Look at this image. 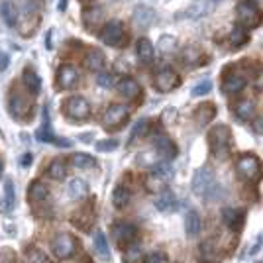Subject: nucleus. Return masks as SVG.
<instances>
[{
    "instance_id": "f257e3e1",
    "label": "nucleus",
    "mask_w": 263,
    "mask_h": 263,
    "mask_svg": "<svg viewBox=\"0 0 263 263\" xmlns=\"http://www.w3.org/2000/svg\"><path fill=\"white\" fill-rule=\"evenodd\" d=\"M193 193L200 198H212L218 193V183H216V175L210 167H200L195 177H193V183H191Z\"/></svg>"
},
{
    "instance_id": "f03ea898",
    "label": "nucleus",
    "mask_w": 263,
    "mask_h": 263,
    "mask_svg": "<svg viewBox=\"0 0 263 263\" xmlns=\"http://www.w3.org/2000/svg\"><path fill=\"white\" fill-rule=\"evenodd\" d=\"M209 145L214 157L224 159L230 149V128L226 124H218L209 132Z\"/></svg>"
},
{
    "instance_id": "7ed1b4c3",
    "label": "nucleus",
    "mask_w": 263,
    "mask_h": 263,
    "mask_svg": "<svg viewBox=\"0 0 263 263\" xmlns=\"http://www.w3.org/2000/svg\"><path fill=\"white\" fill-rule=\"evenodd\" d=\"M236 171L248 183H257L261 179V163H259V159L255 155H241L240 159L236 161Z\"/></svg>"
},
{
    "instance_id": "20e7f679",
    "label": "nucleus",
    "mask_w": 263,
    "mask_h": 263,
    "mask_svg": "<svg viewBox=\"0 0 263 263\" xmlns=\"http://www.w3.org/2000/svg\"><path fill=\"white\" fill-rule=\"evenodd\" d=\"M63 110H65V114L71 120L77 122L87 120L88 116H90V104L83 97H69L65 100V104H63Z\"/></svg>"
},
{
    "instance_id": "39448f33",
    "label": "nucleus",
    "mask_w": 263,
    "mask_h": 263,
    "mask_svg": "<svg viewBox=\"0 0 263 263\" xmlns=\"http://www.w3.org/2000/svg\"><path fill=\"white\" fill-rule=\"evenodd\" d=\"M51 252L59 259H69L77 252V240L71 234H57L51 241Z\"/></svg>"
},
{
    "instance_id": "423d86ee",
    "label": "nucleus",
    "mask_w": 263,
    "mask_h": 263,
    "mask_svg": "<svg viewBox=\"0 0 263 263\" xmlns=\"http://www.w3.org/2000/svg\"><path fill=\"white\" fill-rule=\"evenodd\" d=\"M128 116H130V112L124 104H110L108 108L104 110L100 122L106 130H114V128H120L122 124L128 120Z\"/></svg>"
},
{
    "instance_id": "0eeeda50",
    "label": "nucleus",
    "mask_w": 263,
    "mask_h": 263,
    "mask_svg": "<svg viewBox=\"0 0 263 263\" xmlns=\"http://www.w3.org/2000/svg\"><path fill=\"white\" fill-rule=\"evenodd\" d=\"M214 8H216V0H193L179 16L186 20H200V18L210 16Z\"/></svg>"
},
{
    "instance_id": "6e6552de",
    "label": "nucleus",
    "mask_w": 263,
    "mask_h": 263,
    "mask_svg": "<svg viewBox=\"0 0 263 263\" xmlns=\"http://www.w3.org/2000/svg\"><path fill=\"white\" fill-rule=\"evenodd\" d=\"M124 37H126L124 26H122V22H118V20H112V22H108L100 30V40H102V44L110 45V47H120V45L124 44Z\"/></svg>"
},
{
    "instance_id": "1a4fd4ad",
    "label": "nucleus",
    "mask_w": 263,
    "mask_h": 263,
    "mask_svg": "<svg viewBox=\"0 0 263 263\" xmlns=\"http://www.w3.org/2000/svg\"><path fill=\"white\" fill-rule=\"evenodd\" d=\"M238 20H240V26H243L246 30L255 28L261 24V12L257 6H253L252 2H240L238 4Z\"/></svg>"
},
{
    "instance_id": "9d476101",
    "label": "nucleus",
    "mask_w": 263,
    "mask_h": 263,
    "mask_svg": "<svg viewBox=\"0 0 263 263\" xmlns=\"http://www.w3.org/2000/svg\"><path fill=\"white\" fill-rule=\"evenodd\" d=\"M179 83H181V79L173 69H161L154 79V87L159 92H171L173 88L179 87Z\"/></svg>"
},
{
    "instance_id": "9b49d317",
    "label": "nucleus",
    "mask_w": 263,
    "mask_h": 263,
    "mask_svg": "<svg viewBox=\"0 0 263 263\" xmlns=\"http://www.w3.org/2000/svg\"><path fill=\"white\" fill-rule=\"evenodd\" d=\"M79 83V71L73 65L59 67L57 75H55V85L59 90H69Z\"/></svg>"
},
{
    "instance_id": "f8f14e48",
    "label": "nucleus",
    "mask_w": 263,
    "mask_h": 263,
    "mask_svg": "<svg viewBox=\"0 0 263 263\" xmlns=\"http://www.w3.org/2000/svg\"><path fill=\"white\" fill-rule=\"evenodd\" d=\"M155 152L159 154V157H163L165 161H171L177 157V145L173 143V140L165 134H157L154 140Z\"/></svg>"
},
{
    "instance_id": "ddd939ff",
    "label": "nucleus",
    "mask_w": 263,
    "mask_h": 263,
    "mask_svg": "<svg viewBox=\"0 0 263 263\" xmlns=\"http://www.w3.org/2000/svg\"><path fill=\"white\" fill-rule=\"evenodd\" d=\"M8 106H10V112L12 116H16V118H24L30 110H32V100L28 95H22V92H14L10 97V102H8Z\"/></svg>"
},
{
    "instance_id": "4468645a",
    "label": "nucleus",
    "mask_w": 263,
    "mask_h": 263,
    "mask_svg": "<svg viewBox=\"0 0 263 263\" xmlns=\"http://www.w3.org/2000/svg\"><path fill=\"white\" fill-rule=\"evenodd\" d=\"M112 236L122 246L124 243H132V241L136 240V236H138V228L134 224H130V222H118L112 228Z\"/></svg>"
},
{
    "instance_id": "2eb2a0df",
    "label": "nucleus",
    "mask_w": 263,
    "mask_h": 263,
    "mask_svg": "<svg viewBox=\"0 0 263 263\" xmlns=\"http://www.w3.org/2000/svg\"><path fill=\"white\" fill-rule=\"evenodd\" d=\"M104 20V8L102 6H88L83 10V24L87 30H97Z\"/></svg>"
},
{
    "instance_id": "dca6fc26",
    "label": "nucleus",
    "mask_w": 263,
    "mask_h": 263,
    "mask_svg": "<svg viewBox=\"0 0 263 263\" xmlns=\"http://www.w3.org/2000/svg\"><path fill=\"white\" fill-rule=\"evenodd\" d=\"M116 90L120 92L122 97H126V99H138L140 95H142V87H140V83L138 81H134L130 77H124L118 81V85H116Z\"/></svg>"
},
{
    "instance_id": "f3484780",
    "label": "nucleus",
    "mask_w": 263,
    "mask_h": 263,
    "mask_svg": "<svg viewBox=\"0 0 263 263\" xmlns=\"http://www.w3.org/2000/svg\"><path fill=\"white\" fill-rule=\"evenodd\" d=\"M155 22V10L149 6H136L134 8V24L138 28H149Z\"/></svg>"
},
{
    "instance_id": "a211bd4d",
    "label": "nucleus",
    "mask_w": 263,
    "mask_h": 263,
    "mask_svg": "<svg viewBox=\"0 0 263 263\" xmlns=\"http://www.w3.org/2000/svg\"><path fill=\"white\" fill-rule=\"evenodd\" d=\"M83 63H85V67H87L88 71L100 73L104 69V65H106V57H104V53L100 49H88L85 59H83Z\"/></svg>"
},
{
    "instance_id": "6ab92c4d",
    "label": "nucleus",
    "mask_w": 263,
    "mask_h": 263,
    "mask_svg": "<svg viewBox=\"0 0 263 263\" xmlns=\"http://www.w3.org/2000/svg\"><path fill=\"white\" fill-rule=\"evenodd\" d=\"M222 218H224V224L234 232L241 230V226H243V212L238 209H224Z\"/></svg>"
},
{
    "instance_id": "aec40b11",
    "label": "nucleus",
    "mask_w": 263,
    "mask_h": 263,
    "mask_svg": "<svg viewBox=\"0 0 263 263\" xmlns=\"http://www.w3.org/2000/svg\"><path fill=\"white\" fill-rule=\"evenodd\" d=\"M136 53L140 57V61L145 63V65H149L152 61H154V55H155V49L152 42L147 40V37H140L138 40V44H136Z\"/></svg>"
},
{
    "instance_id": "412c9836",
    "label": "nucleus",
    "mask_w": 263,
    "mask_h": 263,
    "mask_svg": "<svg viewBox=\"0 0 263 263\" xmlns=\"http://www.w3.org/2000/svg\"><path fill=\"white\" fill-rule=\"evenodd\" d=\"M234 114H236L238 120L250 122L253 118V114H255V104H253V100H250V99L240 100V102L234 106Z\"/></svg>"
},
{
    "instance_id": "4be33fe9",
    "label": "nucleus",
    "mask_w": 263,
    "mask_h": 263,
    "mask_svg": "<svg viewBox=\"0 0 263 263\" xmlns=\"http://www.w3.org/2000/svg\"><path fill=\"white\" fill-rule=\"evenodd\" d=\"M214 116H216V106L212 102H204L195 110V120L198 126H206L209 122H212Z\"/></svg>"
},
{
    "instance_id": "5701e85b",
    "label": "nucleus",
    "mask_w": 263,
    "mask_h": 263,
    "mask_svg": "<svg viewBox=\"0 0 263 263\" xmlns=\"http://www.w3.org/2000/svg\"><path fill=\"white\" fill-rule=\"evenodd\" d=\"M200 257L206 263L220 261V250L214 240H204L200 243Z\"/></svg>"
},
{
    "instance_id": "b1692460",
    "label": "nucleus",
    "mask_w": 263,
    "mask_h": 263,
    "mask_svg": "<svg viewBox=\"0 0 263 263\" xmlns=\"http://www.w3.org/2000/svg\"><path fill=\"white\" fill-rule=\"evenodd\" d=\"M246 87V77L243 75H228V77L224 79V83H222V90L226 92V95H236V92H240L241 88Z\"/></svg>"
},
{
    "instance_id": "393cba45",
    "label": "nucleus",
    "mask_w": 263,
    "mask_h": 263,
    "mask_svg": "<svg viewBox=\"0 0 263 263\" xmlns=\"http://www.w3.org/2000/svg\"><path fill=\"white\" fill-rule=\"evenodd\" d=\"M49 197V191L42 181H32L28 186V198L32 202H44L45 198Z\"/></svg>"
},
{
    "instance_id": "a878e982",
    "label": "nucleus",
    "mask_w": 263,
    "mask_h": 263,
    "mask_svg": "<svg viewBox=\"0 0 263 263\" xmlns=\"http://www.w3.org/2000/svg\"><path fill=\"white\" fill-rule=\"evenodd\" d=\"M175 206V195L165 189L161 193H157V198H155V209L161 210V212H169V210Z\"/></svg>"
},
{
    "instance_id": "bb28decb",
    "label": "nucleus",
    "mask_w": 263,
    "mask_h": 263,
    "mask_svg": "<svg viewBox=\"0 0 263 263\" xmlns=\"http://www.w3.org/2000/svg\"><path fill=\"white\" fill-rule=\"evenodd\" d=\"M167 181L169 179H165L163 175H159V173H149V175L145 177V189L147 191H152V193H161L167 189Z\"/></svg>"
},
{
    "instance_id": "cd10ccee",
    "label": "nucleus",
    "mask_w": 263,
    "mask_h": 263,
    "mask_svg": "<svg viewBox=\"0 0 263 263\" xmlns=\"http://www.w3.org/2000/svg\"><path fill=\"white\" fill-rule=\"evenodd\" d=\"M22 81H24V85H26V88H28L32 95H37V92L42 90V81L37 77V73H35L33 69H30V67L24 71Z\"/></svg>"
},
{
    "instance_id": "c85d7f7f",
    "label": "nucleus",
    "mask_w": 263,
    "mask_h": 263,
    "mask_svg": "<svg viewBox=\"0 0 263 263\" xmlns=\"http://www.w3.org/2000/svg\"><path fill=\"white\" fill-rule=\"evenodd\" d=\"M130 198H132L130 189H126V186H122V185L116 186L114 193H112V202H114L116 209H126V206L130 204Z\"/></svg>"
},
{
    "instance_id": "c756f323",
    "label": "nucleus",
    "mask_w": 263,
    "mask_h": 263,
    "mask_svg": "<svg viewBox=\"0 0 263 263\" xmlns=\"http://www.w3.org/2000/svg\"><path fill=\"white\" fill-rule=\"evenodd\" d=\"M202 228V220L197 210H191L185 218V230L189 236H198V232Z\"/></svg>"
},
{
    "instance_id": "7c9ffc66",
    "label": "nucleus",
    "mask_w": 263,
    "mask_h": 263,
    "mask_svg": "<svg viewBox=\"0 0 263 263\" xmlns=\"http://www.w3.org/2000/svg\"><path fill=\"white\" fill-rule=\"evenodd\" d=\"M0 16H2V20L6 22V26H16L18 22V14H16V6L12 4L10 0H4L2 4H0Z\"/></svg>"
},
{
    "instance_id": "2f4dec72",
    "label": "nucleus",
    "mask_w": 263,
    "mask_h": 263,
    "mask_svg": "<svg viewBox=\"0 0 263 263\" xmlns=\"http://www.w3.org/2000/svg\"><path fill=\"white\" fill-rule=\"evenodd\" d=\"M47 175L51 177L53 181H63L67 175V165L63 159H53L49 167H47Z\"/></svg>"
},
{
    "instance_id": "473e14b6",
    "label": "nucleus",
    "mask_w": 263,
    "mask_h": 263,
    "mask_svg": "<svg viewBox=\"0 0 263 263\" xmlns=\"http://www.w3.org/2000/svg\"><path fill=\"white\" fill-rule=\"evenodd\" d=\"M87 193H88V186L83 179H79L77 177V179H73V181L69 183V197L71 198L79 200V198L87 197Z\"/></svg>"
},
{
    "instance_id": "72a5a7b5",
    "label": "nucleus",
    "mask_w": 263,
    "mask_h": 263,
    "mask_svg": "<svg viewBox=\"0 0 263 263\" xmlns=\"http://www.w3.org/2000/svg\"><path fill=\"white\" fill-rule=\"evenodd\" d=\"M95 250L99 253L102 259H110V248H108V240L104 236V232H97L95 234Z\"/></svg>"
},
{
    "instance_id": "f704fd0d",
    "label": "nucleus",
    "mask_w": 263,
    "mask_h": 263,
    "mask_svg": "<svg viewBox=\"0 0 263 263\" xmlns=\"http://www.w3.org/2000/svg\"><path fill=\"white\" fill-rule=\"evenodd\" d=\"M248 40H250V33H248V30L243 26H236L230 32L232 47H241L243 44H248Z\"/></svg>"
},
{
    "instance_id": "c9c22d12",
    "label": "nucleus",
    "mask_w": 263,
    "mask_h": 263,
    "mask_svg": "<svg viewBox=\"0 0 263 263\" xmlns=\"http://www.w3.org/2000/svg\"><path fill=\"white\" fill-rule=\"evenodd\" d=\"M177 45H179V42H177V37H173V35H161V37H159V42H157L159 51H161V53H165V55L175 53Z\"/></svg>"
},
{
    "instance_id": "e433bc0d",
    "label": "nucleus",
    "mask_w": 263,
    "mask_h": 263,
    "mask_svg": "<svg viewBox=\"0 0 263 263\" xmlns=\"http://www.w3.org/2000/svg\"><path fill=\"white\" fill-rule=\"evenodd\" d=\"M143 261V250L138 243H130V248L124 253V263H142Z\"/></svg>"
},
{
    "instance_id": "4c0bfd02",
    "label": "nucleus",
    "mask_w": 263,
    "mask_h": 263,
    "mask_svg": "<svg viewBox=\"0 0 263 263\" xmlns=\"http://www.w3.org/2000/svg\"><path fill=\"white\" fill-rule=\"evenodd\" d=\"M157 152H143V154H140V157H138V165L140 167H147V169H154L157 163H161V159L157 157Z\"/></svg>"
},
{
    "instance_id": "58836bf2",
    "label": "nucleus",
    "mask_w": 263,
    "mask_h": 263,
    "mask_svg": "<svg viewBox=\"0 0 263 263\" xmlns=\"http://www.w3.org/2000/svg\"><path fill=\"white\" fill-rule=\"evenodd\" d=\"M71 163L75 165L77 169H90V167L97 165V161H95V157H90L87 154H75L71 157Z\"/></svg>"
},
{
    "instance_id": "ea45409f",
    "label": "nucleus",
    "mask_w": 263,
    "mask_h": 263,
    "mask_svg": "<svg viewBox=\"0 0 263 263\" xmlns=\"http://www.w3.org/2000/svg\"><path fill=\"white\" fill-rule=\"evenodd\" d=\"M14 204H16V197H14V185H12V181L8 179V181L4 183V212H12Z\"/></svg>"
},
{
    "instance_id": "a19ab883",
    "label": "nucleus",
    "mask_w": 263,
    "mask_h": 263,
    "mask_svg": "<svg viewBox=\"0 0 263 263\" xmlns=\"http://www.w3.org/2000/svg\"><path fill=\"white\" fill-rule=\"evenodd\" d=\"M35 138H37L40 142H53L55 143V138H53V134H51V128H49V120H47V112L44 114V124H42V128L37 130Z\"/></svg>"
},
{
    "instance_id": "79ce46f5",
    "label": "nucleus",
    "mask_w": 263,
    "mask_h": 263,
    "mask_svg": "<svg viewBox=\"0 0 263 263\" xmlns=\"http://www.w3.org/2000/svg\"><path fill=\"white\" fill-rule=\"evenodd\" d=\"M147 130H149V122L145 120V118H142V120L134 126V132H132V136H130V143H136L140 138H143V136L147 134Z\"/></svg>"
},
{
    "instance_id": "37998d69",
    "label": "nucleus",
    "mask_w": 263,
    "mask_h": 263,
    "mask_svg": "<svg viewBox=\"0 0 263 263\" xmlns=\"http://www.w3.org/2000/svg\"><path fill=\"white\" fill-rule=\"evenodd\" d=\"M28 259L32 263H47V257H45L44 252H40L37 248H32V250H28Z\"/></svg>"
},
{
    "instance_id": "c03bdc74",
    "label": "nucleus",
    "mask_w": 263,
    "mask_h": 263,
    "mask_svg": "<svg viewBox=\"0 0 263 263\" xmlns=\"http://www.w3.org/2000/svg\"><path fill=\"white\" fill-rule=\"evenodd\" d=\"M210 88H212V83H210V81H200L197 87L193 88V97H202V95H209Z\"/></svg>"
},
{
    "instance_id": "a18cd8bd",
    "label": "nucleus",
    "mask_w": 263,
    "mask_h": 263,
    "mask_svg": "<svg viewBox=\"0 0 263 263\" xmlns=\"http://www.w3.org/2000/svg\"><path fill=\"white\" fill-rule=\"evenodd\" d=\"M118 147V142L116 140H102V142H97V149L99 152H114Z\"/></svg>"
},
{
    "instance_id": "49530a36",
    "label": "nucleus",
    "mask_w": 263,
    "mask_h": 263,
    "mask_svg": "<svg viewBox=\"0 0 263 263\" xmlns=\"http://www.w3.org/2000/svg\"><path fill=\"white\" fill-rule=\"evenodd\" d=\"M97 83H99L102 88H110L114 85V77H112V73H100L99 79H97Z\"/></svg>"
},
{
    "instance_id": "de8ad7c7",
    "label": "nucleus",
    "mask_w": 263,
    "mask_h": 263,
    "mask_svg": "<svg viewBox=\"0 0 263 263\" xmlns=\"http://www.w3.org/2000/svg\"><path fill=\"white\" fill-rule=\"evenodd\" d=\"M143 263H167V257H165L163 253H152V255H147Z\"/></svg>"
},
{
    "instance_id": "09e8293b",
    "label": "nucleus",
    "mask_w": 263,
    "mask_h": 263,
    "mask_svg": "<svg viewBox=\"0 0 263 263\" xmlns=\"http://www.w3.org/2000/svg\"><path fill=\"white\" fill-rule=\"evenodd\" d=\"M198 57V51L195 49V47H189L185 53H183V59L185 61H189V63H195V59Z\"/></svg>"
},
{
    "instance_id": "8fccbe9b",
    "label": "nucleus",
    "mask_w": 263,
    "mask_h": 263,
    "mask_svg": "<svg viewBox=\"0 0 263 263\" xmlns=\"http://www.w3.org/2000/svg\"><path fill=\"white\" fill-rule=\"evenodd\" d=\"M8 61H10V59H8V55L0 51V71H4V69L8 67Z\"/></svg>"
},
{
    "instance_id": "3c124183",
    "label": "nucleus",
    "mask_w": 263,
    "mask_h": 263,
    "mask_svg": "<svg viewBox=\"0 0 263 263\" xmlns=\"http://www.w3.org/2000/svg\"><path fill=\"white\" fill-rule=\"evenodd\" d=\"M253 130L257 132V134H263V118H257V120L253 122Z\"/></svg>"
},
{
    "instance_id": "603ef678",
    "label": "nucleus",
    "mask_w": 263,
    "mask_h": 263,
    "mask_svg": "<svg viewBox=\"0 0 263 263\" xmlns=\"http://www.w3.org/2000/svg\"><path fill=\"white\" fill-rule=\"evenodd\" d=\"M32 159H33L32 154H26V155H24V159H22V165H24V167H26V165H30V163H32Z\"/></svg>"
},
{
    "instance_id": "864d4df0",
    "label": "nucleus",
    "mask_w": 263,
    "mask_h": 263,
    "mask_svg": "<svg viewBox=\"0 0 263 263\" xmlns=\"http://www.w3.org/2000/svg\"><path fill=\"white\" fill-rule=\"evenodd\" d=\"M261 241H263V236H259V238H257V241H255V246L252 248V253H255L259 248H261Z\"/></svg>"
},
{
    "instance_id": "5fc2aeb1",
    "label": "nucleus",
    "mask_w": 263,
    "mask_h": 263,
    "mask_svg": "<svg viewBox=\"0 0 263 263\" xmlns=\"http://www.w3.org/2000/svg\"><path fill=\"white\" fill-rule=\"evenodd\" d=\"M67 8V0H59V10H65Z\"/></svg>"
},
{
    "instance_id": "6e6d98bb",
    "label": "nucleus",
    "mask_w": 263,
    "mask_h": 263,
    "mask_svg": "<svg viewBox=\"0 0 263 263\" xmlns=\"http://www.w3.org/2000/svg\"><path fill=\"white\" fill-rule=\"evenodd\" d=\"M257 88H261V90H263V75L257 79Z\"/></svg>"
},
{
    "instance_id": "4d7b16f0",
    "label": "nucleus",
    "mask_w": 263,
    "mask_h": 263,
    "mask_svg": "<svg viewBox=\"0 0 263 263\" xmlns=\"http://www.w3.org/2000/svg\"><path fill=\"white\" fill-rule=\"evenodd\" d=\"M253 6H263V0H252Z\"/></svg>"
},
{
    "instance_id": "13d9d810",
    "label": "nucleus",
    "mask_w": 263,
    "mask_h": 263,
    "mask_svg": "<svg viewBox=\"0 0 263 263\" xmlns=\"http://www.w3.org/2000/svg\"><path fill=\"white\" fill-rule=\"evenodd\" d=\"M2 167H4V165H2V161H0V173H2Z\"/></svg>"
}]
</instances>
